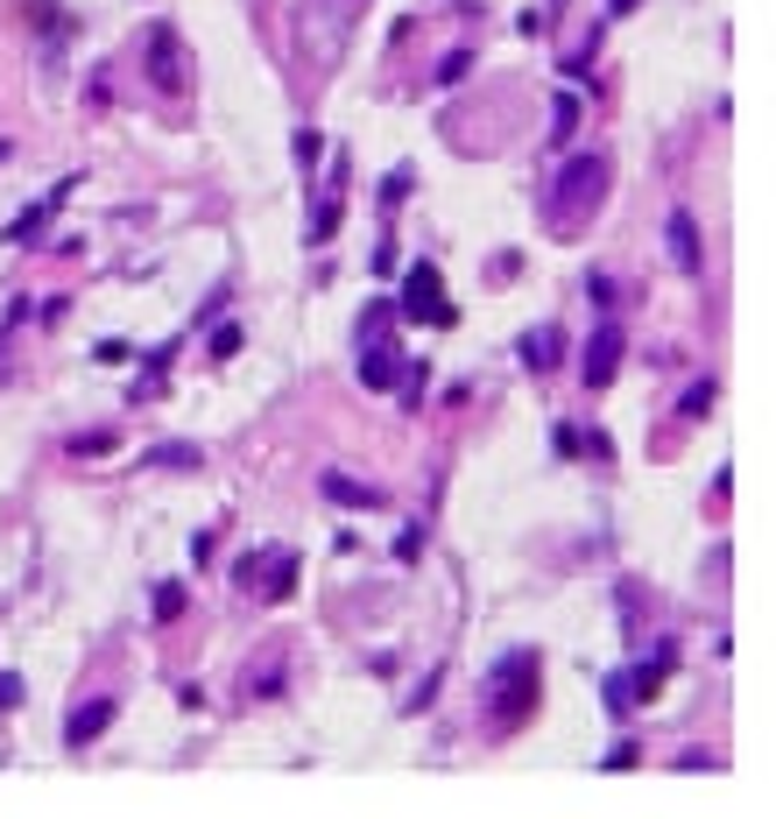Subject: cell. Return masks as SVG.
Masks as SVG:
<instances>
[{"label": "cell", "instance_id": "1", "mask_svg": "<svg viewBox=\"0 0 776 819\" xmlns=\"http://www.w3.org/2000/svg\"><path fill=\"white\" fill-rule=\"evenodd\" d=\"M487 707H495L501 727L530 721V707H536V650H509V658L487 672Z\"/></svg>", "mask_w": 776, "mask_h": 819}, {"label": "cell", "instance_id": "2", "mask_svg": "<svg viewBox=\"0 0 776 819\" xmlns=\"http://www.w3.org/2000/svg\"><path fill=\"white\" fill-rule=\"evenodd\" d=\"M601 198H607V156H601V148H579V156L565 162V177H558V191H550V205L572 219V213H593Z\"/></svg>", "mask_w": 776, "mask_h": 819}, {"label": "cell", "instance_id": "3", "mask_svg": "<svg viewBox=\"0 0 776 819\" xmlns=\"http://www.w3.org/2000/svg\"><path fill=\"white\" fill-rule=\"evenodd\" d=\"M621 325L607 318V325H593V339H586V353H579V375H586V389H607L615 382V368H621Z\"/></svg>", "mask_w": 776, "mask_h": 819}, {"label": "cell", "instance_id": "4", "mask_svg": "<svg viewBox=\"0 0 776 819\" xmlns=\"http://www.w3.org/2000/svg\"><path fill=\"white\" fill-rule=\"evenodd\" d=\"M402 311H410V318H431V325H452V304H445V282H438V269H431V262H416V269H410Z\"/></svg>", "mask_w": 776, "mask_h": 819}, {"label": "cell", "instance_id": "5", "mask_svg": "<svg viewBox=\"0 0 776 819\" xmlns=\"http://www.w3.org/2000/svg\"><path fill=\"white\" fill-rule=\"evenodd\" d=\"M148 79L162 85V93H184V64H177V28H148Z\"/></svg>", "mask_w": 776, "mask_h": 819}, {"label": "cell", "instance_id": "6", "mask_svg": "<svg viewBox=\"0 0 776 819\" xmlns=\"http://www.w3.org/2000/svg\"><path fill=\"white\" fill-rule=\"evenodd\" d=\"M361 382L367 389H396L402 382V361H396V339H361Z\"/></svg>", "mask_w": 776, "mask_h": 819}, {"label": "cell", "instance_id": "7", "mask_svg": "<svg viewBox=\"0 0 776 819\" xmlns=\"http://www.w3.org/2000/svg\"><path fill=\"white\" fill-rule=\"evenodd\" d=\"M107 727H113V699H85V707H71L64 742H71V749H85V742H99Z\"/></svg>", "mask_w": 776, "mask_h": 819}, {"label": "cell", "instance_id": "8", "mask_svg": "<svg viewBox=\"0 0 776 819\" xmlns=\"http://www.w3.org/2000/svg\"><path fill=\"white\" fill-rule=\"evenodd\" d=\"M664 233H670V262H678L684 276H699V255H706V248H699L692 213H670V219H664Z\"/></svg>", "mask_w": 776, "mask_h": 819}, {"label": "cell", "instance_id": "9", "mask_svg": "<svg viewBox=\"0 0 776 819\" xmlns=\"http://www.w3.org/2000/svg\"><path fill=\"white\" fill-rule=\"evenodd\" d=\"M325 495H332L339 502V509H381V495H375V487H367V481H353V473H325Z\"/></svg>", "mask_w": 776, "mask_h": 819}, {"label": "cell", "instance_id": "10", "mask_svg": "<svg viewBox=\"0 0 776 819\" xmlns=\"http://www.w3.org/2000/svg\"><path fill=\"white\" fill-rule=\"evenodd\" d=\"M522 361H530V368H550V361H558V333H536V339H522Z\"/></svg>", "mask_w": 776, "mask_h": 819}, {"label": "cell", "instance_id": "11", "mask_svg": "<svg viewBox=\"0 0 776 819\" xmlns=\"http://www.w3.org/2000/svg\"><path fill=\"white\" fill-rule=\"evenodd\" d=\"M177 615H184V587L162 579V587H156V622H177Z\"/></svg>", "mask_w": 776, "mask_h": 819}, {"label": "cell", "instance_id": "12", "mask_svg": "<svg viewBox=\"0 0 776 819\" xmlns=\"http://www.w3.org/2000/svg\"><path fill=\"white\" fill-rule=\"evenodd\" d=\"M43 227H50V205H36V213H22V219H14V227H8V241H36Z\"/></svg>", "mask_w": 776, "mask_h": 819}, {"label": "cell", "instance_id": "13", "mask_svg": "<svg viewBox=\"0 0 776 819\" xmlns=\"http://www.w3.org/2000/svg\"><path fill=\"white\" fill-rule=\"evenodd\" d=\"M572 121H579V99H572V93H558V121H550V135L565 142V135H572Z\"/></svg>", "mask_w": 776, "mask_h": 819}, {"label": "cell", "instance_id": "14", "mask_svg": "<svg viewBox=\"0 0 776 819\" xmlns=\"http://www.w3.org/2000/svg\"><path fill=\"white\" fill-rule=\"evenodd\" d=\"M416 551H424V523H410V530L396 538V558H402V565H416Z\"/></svg>", "mask_w": 776, "mask_h": 819}, {"label": "cell", "instance_id": "15", "mask_svg": "<svg viewBox=\"0 0 776 819\" xmlns=\"http://www.w3.org/2000/svg\"><path fill=\"white\" fill-rule=\"evenodd\" d=\"M699 410H713V382H699V389H684V417H699Z\"/></svg>", "mask_w": 776, "mask_h": 819}, {"label": "cell", "instance_id": "16", "mask_svg": "<svg viewBox=\"0 0 776 819\" xmlns=\"http://www.w3.org/2000/svg\"><path fill=\"white\" fill-rule=\"evenodd\" d=\"M233 347H241V325H219V333H213V353H219V361H227Z\"/></svg>", "mask_w": 776, "mask_h": 819}, {"label": "cell", "instance_id": "17", "mask_svg": "<svg viewBox=\"0 0 776 819\" xmlns=\"http://www.w3.org/2000/svg\"><path fill=\"white\" fill-rule=\"evenodd\" d=\"M311 162H318V135L304 128V135H296V170H311Z\"/></svg>", "mask_w": 776, "mask_h": 819}, {"label": "cell", "instance_id": "18", "mask_svg": "<svg viewBox=\"0 0 776 819\" xmlns=\"http://www.w3.org/2000/svg\"><path fill=\"white\" fill-rule=\"evenodd\" d=\"M402 198H410V177L396 170V177H388V184H381V205H402Z\"/></svg>", "mask_w": 776, "mask_h": 819}, {"label": "cell", "instance_id": "19", "mask_svg": "<svg viewBox=\"0 0 776 819\" xmlns=\"http://www.w3.org/2000/svg\"><path fill=\"white\" fill-rule=\"evenodd\" d=\"M8 699H22V678H0V707H8Z\"/></svg>", "mask_w": 776, "mask_h": 819}, {"label": "cell", "instance_id": "20", "mask_svg": "<svg viewBox=\"0 0 776 819\" xmlns=\"http://www.w3.org/2000/svg\"><path fill=\"white\" fill-rule=\"evenodd\" d=\"M607 8H615V14H629V8H635V0H607Z\"/></svg>", "mask_w": 776, "mask_h": 819}, {"label": "cell", "instance_id": "21", "mask_svg": "<svg viewBox=\"0 0 776 819\" xmlns=\"http://www.w3.org/2000/svg\"><path fill=\"white\" fill-rule=\"evenodd\" d=\"M8 156H14V142H0V162H8Z\"/></svg>", "mask_w": 776, "mask_h": 819}]
</instances>
